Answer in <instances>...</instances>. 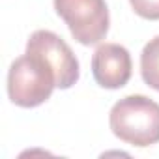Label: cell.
<instances>
[{
  "label": "cell",
  "instance_id": "6da1fadb",
  "mask_svg": "<svg viewBox=\"0 0 159 159\" xmlns=\"http://www.w3.org/2000/svg\"><path fill=\"white\" fill-rule=\"evenodd\" d=\"M109 125L120 140L146 148L159 142V103L133 94L116 101L109 114Z\"/></svg>",
  "mask_w": 159,
  "mask_h": 159
},
{
  "label": "cell",
  "instance_id": "7a4b0ae2",
  "mask_svg": "<svg viewBox=\"0 0 159 159\" xmlns=\"http://www.w3.org/2000/svg\"><path fill=\"white\" fill-rule=\"evenodd\" d=\"M56 88V75L52 67L34 52H25L15 58L8 71L10 101L23 109H34L45 103Z\"/></svg>",
  "mask_w": 159,
  "mask_h": 159
},
{
  "label": "cell",
  "instance_id": "3957f363",
  "mask_svg": "<svg viewBox=\"0 0 159 159\" xmlns=\"http://www.w3.org/2000/svg\"><path fill=\"white\" fill-rule=\"evenodd\" d=\"M56 15L64 19L71 36L81 45H96L105 39L111 25L105 0H52Z\"/></svg>",
  "mask_w": 159,
  "mask_h": 159
},
{
  "label": "cell",
  "instance_id": "277c9868",
  "mask_svg": "<svg viewBox=\"0 0 159 159\" xmlns=\"http://www.w3.org/2000/svg\"><path fill=\"white\" fill-rule=\"evenodd\" d=\"M26 51L39 54L52 67L56 75V88L60 90L71 88L81 77V67L75 52L58 34L51 30H36L26 41Z\"/></svg>",
  "mask_w": 159,
  "mask_h": 159
},
{
  "label": "cell",
  "instance_id": "5b68a950",
  "mask_svg": "<svg viewBox=\"0 0 159 159\" xmlns=\"http://www.w3.org/2000/svg\"><path fill=\"white\" fill-rule=\"evenodd\" d=\"M133 62L131 54L124 45L103 43L92 56V73L96 83L107 90H118L131 79Z\"/></svg>",
  "mask_w": 159,
  "mask_h": 159
},
{
  "label": "cell",
  "instance_id": "8992f818",
  "mask_svg": "<svg viewBox=\"0 0 159 159\" xmlns=\"http://www.w3.org/2000/svg\"><path fill=\"white\" fill-rule=\"evenodd\" d=\"M140 75L150 88L159 92V36L150 39L140 52Z\"/></svg>",
  "mask_w": 159,
  "mask_h": 159
},
{
  "label": "cell",
  "instance_id": "52a82bcc",
  "mask_svg": "<svg viewBox=\"0 0 159 159\" xmlns=\"http://www.w3.org/2000/svg\"><path fill=\"white\" fill-rule=\"evenodd\" d=\"M133 11L148 21H159V0H129Z\"/></svg>",
  "mask_w": 159,
  "mask_h": 159
}]
</instances>
